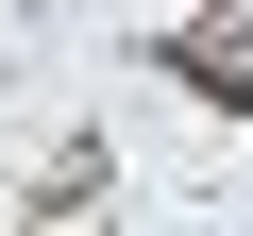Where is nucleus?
Here are the masks:
<instances>
[{"mask_svg":"<svg viewBox=\"0 0 253 236\" xmlns=\"http://www.w3.org/2000/svg\"><path fill=\"white\" fill-rule=\"evenodd\" d=\"M169 51H186V84H203V101H236V118H253V34H169Z\"/></svg>","mask_w":253,"mask_h":236,"instance_id":"f257e3e1","label":"nucleus"}]
</instances>
